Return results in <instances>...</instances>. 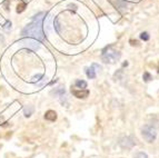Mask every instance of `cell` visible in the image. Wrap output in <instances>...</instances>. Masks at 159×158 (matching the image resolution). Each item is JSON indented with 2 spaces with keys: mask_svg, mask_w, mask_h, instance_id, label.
Here are the masks:
<instances>
[{
  "mask_svg": "<svg viewBox=\"0 0 159 158\" xmlns=\"http://www.w3.org/2000/svg\"><path fill=\"white\" fill-rule=\"evenodd\" d=\"M43 16H45L43 12H40L38 15H36L31 22L29 25H27L24 29H22L21 31L22 36H28V37L34 38V39H38V40L45 39V36H43V26H41L43 18Z\"/></svg>",
  "mask_w": 159,
  "mask_h": 158,
  "instance_id": "cell-1",
  "label": "cell"
},
{
  "mask_svg": "<svg viewBox=\"0 0 159 158\" xmlns=\"http://www.w3.org/2000/svg\"><path fill=\"white\" fill-rule=\"evenodd\" d=\"M120 58V53L116 51L115 49H112V46H108L102 50L101 53V59L103 63H114L116 61H118Z\"/></svg>",
  "mask_w": 159,
  "mask_h": 158,
  "instance_id": "cell-2",
  "label": "cell"
},
{
  "mask_svg": "<svg viewBox=\"0 0 159 158\" xmlns=\"http://www.w3.org/2000/svg\"><path fill=\"white\" fill-rule=\"evenodd\" d=\"M141 134H143V137L145 138V140L148 142H155L156 136H157L156 129H155L152 126H150V125H146V126H143V130H141Z\"/></svg>",
  "mask_w": 159,
  "mask_h": 158,
  "instance_id": "cell-3",
  "label": "cell"
},
{
  "mask_svg": "<svg viewBox=\"0 0 159 158\" xmlns=\"http://www.w3.org/2000/svg\"><path fill=\"white\" fill-rule=\"evenodd\" d=\"M136 145V139L133 136H129V137H125L120 140V146L126 148H131Z\"/></svg>",
  "mask_w": 159,
  "mask_h": 158,
  "instance_id": "cell-4",
  "label": "cell"
},
{
  "mask_svg": "<svg viewBox=\"0 0 159 158\" xmlns=\"http://www.w3.org/2000/svg\"><path fill=\"white\" fill-rule=\"evenodd\" d=\"M19 44H21V45L26 46L30 49H37L39 47V42L34 39H22L19 41Z\"/></svg>",
  "mask_w": 159,
  "mask_h": 158,
  "instance_id": "cell-5",
  "label": "cell"
},
{
  "mask_svg": "<svg viewBox=\"0 0 159 158\" xmlns=\"http://www.w3.org/2000/svg\"><path fill=\"white\" fill-rule=\"evenodd\" d=\"M71 94L77 98H87L88 95H89V90L87 89H75V88H71Z\"/></svg>",
  "mask_w": 159,
  "mask_h": 158,
  "instance_id": "cell-6",
  "label": "cell"
},
{
  "mask_svg": "<svg viewBox=\"0 0 159 158\" xmlns=\"http://www.w3.org/2000/svg\"><path fill=\"white\" fill-rule=\"evenodd\" d=\"M45 119L49 121H55L57 119V114L53 110H48L47 113L45 114Z\"/></svg>",
  "mask_w": 159,
  "mask_h": 158,
  "instance_id": "cell-7",
  "label": "cell"
},
{
  "mask_svg": "<svg viewBox=\"0 0 159 158\" xmlns=\"http://www.w3.org/2000/svg\"><path fill=\"white\" fill-rule=\"evenodd\" d=\"M86 74H87L88 78H90V79L96 78V70H95V67H93V65L90 67V68L86 69Z\"/></svg>",
  "mask_w": 159,
  "mask_h": 158,
  "instance_id": "cell-8",
  "label": "cell"
},
{
  "mask_svg": "<svg viewBox=\"0 0 159 158\" xmlns=\"http://www.w3.org/2000/svg\"><path fill=\"white\" fill-rule=\"evenodd\" d=\"M75 87L79 88V89H86V88H87V82H86L85 80L78 79V80L75 81Z\"/></svg>",
  "mask_w": 159,
  "mask_h": 158,
  "instance_id": "cell-9",
  "label": "cell"
},
{
  "mask_svg": "<svg viewBox=\"0 0 159 158\" xmlns=\"http://www.w3.org/2000/svg\"><path fill=\"white\" fill-rule=\"evenodd\" d=\"M134 157L135 158H148V156H147L146 153H143V151H139V153L135 154Z\"/></svg>",
  "mask_w": 159,
  "mask_h": 158,
  "instance_id": "cell-10",
  "label": "cell"
},
{
  "mask_svg": "<svg viewBox=\"0 0 159 158\" xmlns=\"http://www.w3.org/2000/svg\"><path fill=\"white\" fill-rule=\"evenodd\" d=\"M140 38L143 40H145V41H148V40H149V35H148V32H141V34H140Z\"/></svg>",
  "mask_w": 159,
  "mask_h": 158,
  "instance_id": "cell-11",
  "label": "cell"
},
{
  "mask_svg": "<svg viewBox=\"0 0 159 158\" xmlns=\"http://www.w3.org/2000/svg\"><path fill=\"white\" fill-rule=\"evenodd\" d=\"M150 79H151V75L149 74V72H145V74H143V80H145V81H149Z\"/></svg>",
  "mask_w": 159,
  "mask_h": 158,
  "instance_id": "cell-12",
  "label": "cell"
},
{
  "mask_svg": "<svg viewBox=\"0 0 159 158\" xmlns=\"http://www.w3.org/2000/svg\"><path fill=\"white\" fill-rule=\"evenodd\" d=\"M52 94H61V95H64V94H65V89L60 88V89L56 90V91H52Z\"/></svg>",
  "mask_w": 159,
  "mask_h": 158,
  "instance_id": "cell-13",
  "label": "cell"
},
{
  "mask_svg": "<svg viewBox=\"0 0 159 158\" xmlns=\"http://www.w3.org/2000/svg\"><path fill=\"white\" fill-rule=\"evenodd\" d=\"M130 42H131V45H138V41H134V40H130Z\"/></svg>",
  "mask_w": 159,
  "mask_h": 158,
  "instance_id": "cell-14",
  "label": "cell"
}]
</instances>
